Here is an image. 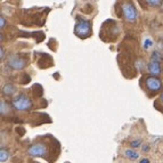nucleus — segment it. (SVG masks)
I'll return each instance as SVG.
<instances>
[{
  "instance_id": "f257e3e1",
  "label": "nucleus",
  "mask_w": 163,
  "mask_h": 163,
  "mask_svg": "<svg viewBox=\"0 0 163 163\" xmlns=\"http://www.w3.org/2000/svg\"><path fill=\"white\" fill-rule=\"evenodd\" d=\"M61 153L59 141L53 136L39 137L28 148V154L33 158H42L49 163H54Z\"/></svg>"
},
{
  "instance_id": "f03ea898",
  "label": "nucleus",
  "mask_w": 163,
  "mask_h": 163,
  "mask_svg": "<svg viewBox=\"0 0 163 163\" xmlns=\"http://www.w3.org/2000/svg\"><path fill=\"white\" fill-rule=\"evenodd\" d=\"M143 83H144V90L148 96H154L162 89V81L158 79V76L153 75H144L143 78Z\"/></svg>"
},
{
  "instance_id": "7ed1b4c3",
  "label": "nucleus",
  "mask_w": 163,
  "mask_h": 163,
  "mask_svg": "<svg viewBox=\"0 0 163 163\" xmlns=\"http://www.w3.org/2000/svg\"><path fill=\"white\" fill-rule=\"evenodd\" d=\"M12 106L14 107L15 110L19 111V112L29 111V110L33 108V106H34V100L31 98V96H28L25 93H19V96L13 98Z\"/></svg>"
},
{
  "instance_id": "20e7f679",
  "label": "nucleus",
  "mask_w": 163,
  "mask_h": 163,
  "mask_svg": "<svg viewBox=\"0 0 163 163\" xmlns=\"http://www.w3.org/2000/svg\"><path fill=\"white\" fill-rule=\"evenodd\" d=\"M74 33L75 36H78L81 39H86L91 36L93 33V28L90 21L83 19V17H76L74 26Z\"/></svg>"
},
{
  "instance_id": "39448f33",
  "label": "nucleus",
  "mask_w": 163,
  "mask_h": 163,
  "mask_svg": "<svg viewBox=\"0 0 163 163\" xmlns=\"http://www.w3.org/2000/svg\"><path fill=\"white\" fill-rule=\"evenodd\" d=\"M106 32V38L104 41H114L117 40V36L120 34V26H119V23L114 22L112 19H107L106 22H104L102 26V30H100V33Z\"/></svg>"
},
{
  "instance_id": "423d86ee",
  "label": "nucleus",
  "mask_w": 163,
  "mask_h": 163,
  "mask_svg": "<svg viewBox=\"0 0 163 163\" xmlns=\"http://www.w3.org/2000/svg\"><path fill=\"white\" fill-rule=\"evenodd\" d=\"M122 12L124 15V19L128 22H134L138 17V13L136 10V7L131 2H124L122 6Z\"/></svg>"
},
{
  "instance_id": "0eeeda50",
  "label": "nucleus",
  "mask_w": 163,
  "mask_h": 163,
  "mask_svg": "<svg viewBox=\"0 0 163 163\" xmlns=\"http://www.w3.org/2000/svg\"><path fill=\"white\" fill-rule=\"evenodd\" d=\"M28 59H25L24 57L19 55H15L9 58V61L7 63V65L9 66L12 70H23L25 66L28 65Z\"/></svg>"
},
{
  "instance_id": "6e6552de",
  "label": "nucleus",
  "mask_w": 163,
  "mask_h": 163,
  "mask_svg": "<svg viewBox=\"0 0 163 163\" xmlns=\"http://www.w3.org/2000/svg\"><path fill=\"white\" fill-rule=\"evenodd\" d=\"M147 70H148L149 74L153 75V76H156L161 73V64H160V61L158 59H153V58H151V61H149L148 65H147Z\"/></svg>"
},
{
  "instance_id": "1a4fd4ad",
  "label": "nucleus",
  "mask_w": 163,
  "mask_h": 163,
  "mask_svg": "<svg viewBox=\"0 0 163 163\" xmlns=\"http://www.w3.org/2000/svg\"><path fill=\"white\" fill-rule=\"evenodd\" d=\"M16 91V87L13 83H6L2 87V93L6 96H13Z\"/></svg>"
},
{
  "instance_id": "9d476101",
  "label": "nucleus",
  "mask_w": 163,
  "mask_h": 163,
  "mask_svg": "<svg viewBox=\"0 0 163 163\" xmlns=\"http://www.w3.org/2000/svg\"><path fill=\"white\" fill-rule=\"evenodd\" d=\"M124 155L129 160H131V161H135V160H137V158H139V153L136 152L135 149H126L124 151Z\"/></svg>"
},
{
  "instance_id": "9b49d317",
  "label": "nucleus",
  "mask_w": 163,
  "mask_h": 163,
  "mask_svg": "<svg viewBox=\"0 0 163 163\" xmlns=\"http://www.w3.org/2000/svg\"><path fill=\"white\" fill-rule=\"evenodd\" d=\"M154 106H155L156 110H158L161 113H163V91L161 93L160 97L154 102Z\"/></svg>"
},
{
  "instance_id": "f8f14e48",
  "label": "nucleus",
  "mask_w": 163,
  "mask_h": 163,
  "mask_svg": "<svg viewBox=\"0 0 163 163\" xmlns=\"http://www.w3.org/2000/svg\"><path fill=\"white\" fill-rule=\"evenodd\" d=\"M8 158H9V152L5 148H1V151H0V161L4 163V162H6Z\"/></svg>"
},
{
  "instance_id": "ddd939ff",
  "label": "nucleus",
  "mask_w": 163,
  "mask_h": 163,
  "mask_svg": "<svg viewBox=\"0 0 163 163\" xmlns=\"http://www.w3.org/2000/svg\"><path fill=\"white\" fill-rule=\"evenodd\" d=\"M9 112V106H8V104L7 102H5L4 99H1V115L4 117L5 114Z\"/></svg>"
},
{
  "instance_id": "4468645a",
  "label": "nucleus",
  "mask_w": 163,
  "mask_h": 163,
  "mask_svg": "<svg viewBox=\"0 0 163 163\" xmlns=\"http://www.w3.org/2000/svg\"><path fill=\"white\" fill-rule=\"evenodd\" d=\"M130 145H131V147L132 148H136V147H139L140 145H141V140L140 139H136V140H132L130 143Z\"/></svg>"
},
{
  "instance_id": "2eb2a0df",
  "label": "nucleus",
  "mask_w": 163,
  "mask_h": 163,
  "mask_svg": "<svg viewBox=\"0 0 163 163\" xmlns=\"http://www.w3.org/2000/svg\"><path fill=\"white\" fill-rule=\"evenodd\" d=\"M146 4L151 6H156V5H161L162 1H158V0H156V1H146Z\"/></svg>"
},
{
  "instance_id": "dca6fc26",
  "label": "nucleus",
  "mask_w": 163,
  "mask_h": 163,
  "mask_svg": "<svg viewBox=\"0 0 163 163\" xmlns=\"http://www.w3.org/2000/svg\"><path fill=\"white\" fill-rule=\"evenodd\" d=\"M141 149H143V152H145V153H146V152H148L149 146H148V145H143V146H141Z\"/></svg>"
},
{
  "instance_id": "f3484780",
  "label": "nucleus",
  "mask_w": 163,
  "mask_h": 163,
  "mask_svg": "<svg viewBox=\"0 0 163 163\" xmlns=\"http://www.w3.org/2000/svg\"><path fill=\"white\" fill-rule=\"evenodd\" d=\"M0 22H1V24H0V26H1V29L5 26V19H4V16H1L0 17Z\"/></svg>"
},
{
  "instance_id": "a211bd4d",
  "label": "nucleus",
  "mask_w": 163,
  "mask_h": 163,
  "mask_svg": "<svg viewBox=\"0 0 163 163\" xmlns=\"http://www.w3.org/2000/svg\"><path fill=\"white\" fill-rule=\"evenodd\" d=\"M139 163H149V160L148 158H143L141 161H139Z\"/></svg>"
},
{
  "instance_id": "6ab92c4d",
  "label": "nucleus",
  "mask_w": 163,
  "mask_h": 163,
  "mask_svg": "<svg viewBox=\"0 0 163 163\" xmlns=\"http://www.w3.org/2000/svg\"><path fill=\"white\" fill-rule=\"evenodd\" d=\"M4 51H5V49L1 47V58H4Z\"/></svg>"
}]
</instances>
